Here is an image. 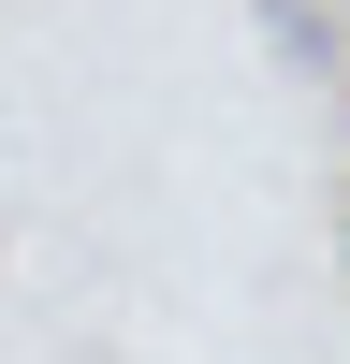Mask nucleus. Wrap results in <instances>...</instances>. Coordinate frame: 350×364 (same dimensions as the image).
<instances>
[{"label":"nucleus","instance_id":"obj_1","mask_svg":"<svg viewBox=\"0 0 350 364\" xmlns=\"http://www.w3.org/2000/svg\"><path fill=\"white\" fill-rule=\"evenodd\" d=\"M262 15H277V44H292V58H336V29H321V0H262Z\"/></svg>","mask_w":350,"mask_h":364}]
</instances>
